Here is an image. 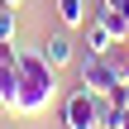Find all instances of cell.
I'll use <instances>...</instances> for the list:
<instances>
[{"instance_id":"1","label":"cell","mask_w":129,"mask_h":129,"mask_svg":"<svg viewBox=\"0 0 129 129\" xmlns=\"http://www.w3.org/2000/svg\"><path fill=\"white\" fill-rule=\"evenodd\" d=\"M53 96H57V67H48L38 48H19V96H14V115H43Z\"/></svg>"},{"instance_id":"2","label":"cell","mask_w":129,"mask_h":129,"mask_svg":"<svg viewBox=\"0 0 129 129\" xmlns=\"http://www.w3.org/2000/svg\"><path fill=\"white\" fill-rule=\"evenodd\" d=\"M77 77H81V86L86 91H96V96H115L124 81H120V72L101 57V53H81L77 57Z\"/></svg>"},{"instance_id":"3","label":"cell","mask_w":129,"mask_h":129,"mask_svg":"<svg viewBox=\"0 0 129 129\" xmlns=\"http://www.w3.org/2000/svg\"><path fill=\"white\" fill-rule=\"evenodd\" d=\"M62 124L67 129H101V96L77 86L67 101H62Z\"/></svg>"},{"instance_id":"4","label":"cell","mask_w":129,"mask_h":129,"mask_svg":"<svg viewBox=\"0 0 129 129\" xmlns=\"http://www.w3.org/2000/svg\"><path fill=\"white\" fill-rule=\"evenodd\" d=\"M14 96H19V48L0 43V110L14 115Z\"/></svg>"},{"instance_id":"5","label":"cell","mask_w":129,"mask_h":129,"mask_svg":"<svg viewBox=\"0 0 129 129\" xmlns=\"http://www.w3.org/2000/svg\"><path fill=\"white\" fill-rule=\"evenodd\" d=\"M38 53H43V62H48V67H72V62H77V43H72V29H53V34L38 43Z\"/></svg>"},{"instance_id":"6","label":"cell","mask_w":129,"mask_h":129,"mask_svg":"<svg viewBox=\"0 0 129 129\" xmlns=\"http://www.w3.org/2000/svg\"><path fill=\"white\" fill-rule=\"evenodd\" d=\"M110 43H115V29H110V19L96 10V14L81 24V48H86V53H105Z\"/></svg>"},{"instance_id":"7","label":"cell","mask_w":129,"mask_h":129,"mask_svg":"<svg viewBox=\"0 0 129 129\" xmlns=\"http://www.w3.org/2000/svg\"><path fill=\"white\" fill-rule=\"evenodd\" d=\"M101 14L110 19L115 38H124V34H129V0H101Z\"/></svg>"},{"instance_id":"8","label":"cell","mask_w":129,"mask_h":129,"mask_svg":"<svg viewBox=\"0 0 129 129\" xmlns=\"http://www.w3.org/2000/svg\"><path fill=\"white\" fill-rule=\"evenodd\" d=\"M91 14H86V0H57V24L62 29H81Z\"/></svg>"},{"instance_id":"9","label":"cell","mask_w":129,"mask_h":129,"mask_svg":"<svg viewBox=\"0 0 129 129\" xmlns=\"http://www.w3.org/2000/svg\"><path fill=\"white\" fill-rule=\"evenodd\" d=\"M14 34H19V19H14V10H0V43H14Z\"/></svg>"},{"instance_id":"10","label":"cell","mask_w":129,"mask_h":129,"mask_svg":"<svg viewBox=\"0 0 129 129\" xmlns=\"http://www.w3.org/2000/svg\"><path fill=\"white\" fill-rule=\"evenodd\" d=\"M19 5H24V0H0V10H19Z\"/></svg>"},{"instance_id":"11","label":"cell","mask_w":129,"mask_h":129,"mask_svg":"<svg viewBox=\"0 0 129 129\" xmlns=\"http://www.w3.org/2000/svg\"><path fill=\"white\" fill-rule=\"evenodd\" d=\"M124 48H129V34H124Z\"/></svg>"},{"instance_id":"12","label":"cell","mask_w":129,"mask_h":129,"mask_svg":"<svg viewBox=\"0 0 129 129\" xmlns=\"http://www.w3.org/2000/svg\"><path fill=\"white\" fill-rule=\"evenodd\" d=\"M124 110H129V105H124Z\"/></svg>"}]
</instances>
